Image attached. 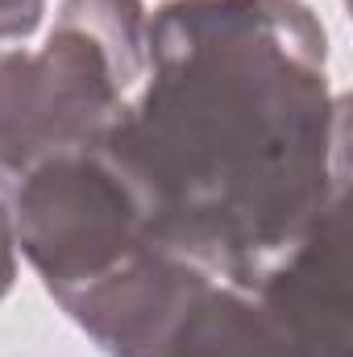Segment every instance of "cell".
<instances>
[{
  "label": "cell",
  "instance_id": "obj_6",
  "mask_svg": "<svg viewBox=\"0 0 353 357\" xmlns=\"http://www.w3.org/2000/svg\"><path fill=\"white\" fill-rule=\"evenodd\" d=\"M183 357H312L250 287L220 278L200 307Z\"/></svg>",
  "mask_w": 353,
  "mask_h": 357
},
{
  "label": "cell",
  "instance_id": "obj_5",
  "mask_svg": "<svg viewBox=\"0 0 353 357\" xmlns=\"http://www.w3.org/2000/svg\"><path fill=\"white\" fill-rule=\"evenodd\" d=\"M250 291L308 345L312 357H345V204L329 208Z\"/></svg>",
  "mask_w": 353,
  "mask_h": 357
},
{
  "label": "cell",
  "instance_id": "obj_1",
  "mask_svg": "<svg viewBox=\"0 0 353 357\" xmlns=\"http://www.w3.org/2000/svg\"><path fill=\"white\" fill-rule=\"evenodd\" d=\"M104 137L142 175L158 237L237 287L345 204L350 104L303 0H167Z\"/></svg>",
  "mask_w": 353,
  "mask_h": 357
},
{
  "label": "cell",
  "instance_id": "obj_8",
  "mask_svg": "<svg viewBox=\"0 0 353 357\" xmlns=\"http://www.w3.org/2000/svg\"><path fill=\"white\" fill-rule=\"evenodd\" d=\"M46 0H0V42H25L42 25Z\"/></svg>",
  "mask_w": 353,
  "mask_h": 357
},
{
  "label": "cell",
  "instance_id": "obj_4",
  "mask_svg": "<svg viewBox=\"0 0 353 357\" xmlns=\"http://www.w3.org/2000/svg\"><path fill=\"white\" fill-rule=\"evenodd\" d=\"M216 282V270L179 245L146 241L96 282L63 295L59 307L108 357H183Z\"/></svg>",
  "mask_w": 353,
  "mask_h": 357
},
{
  "label": "cell",
  "instance_id": "obj_3",
  "mask_svg": "<svg viewBox=\"0 0 353 357\" xmlns=\"http://www.w3.org/2000/svg\"><path fill=\"white\" fill-rule=\"evenodd\" d=\"M13 233L54 299L96 282L146 241H163L146 183L108 137L25 167L13 183Z\"/></svg>",
  "mask_w": 353,
  "mask_h": 357
},
{
  "label": "cell",
  "instance_id": "obj_7",
  "mask_svg": "<svg viewBox=\"0 0 353 357\" xmlns=\"http://www.w3.org/2000/svg\"><path fill=\"white\" fill-rule=\"evenodd\" d=\"M17 282V233H13V178L0 175V299Z\"/></svg>",
  "mask_w": 353,
  "mask_h": 357
},
{
  "label": "cell",
  "instance_id": "obj_2",
  "mask_svg": "<svg viewBox=\"0 0 353 357\" xmlns=\"http://www.w3.org/2000/svg\"><path fill=\"white\" fill-rule=\"evenodd\" d=\"M142 0H63L42 50L0 42V175L104 137L146 75Z\"/></svg>",
  "mask_w": 353,
  "mask_h": 357
}]
</instances>
